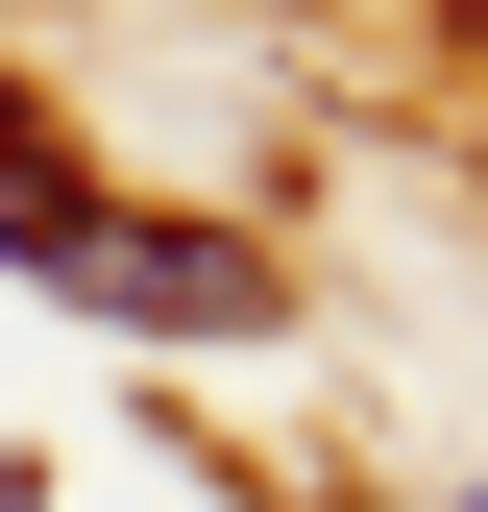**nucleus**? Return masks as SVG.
Returning <instances> with one entry per match:
<instances>
[{"label": "nucleus", "instance_id": "7ed1b4c3", "mask_svg": "<svg viewBox=\"0 0 488 512\" xmlns=\"http://www.w3.org/2000/svg\"><path fill=\"white\" fill-rule=\"evenodd\" d=\"M440 25H464V49H488V0H440Z\"/></svg>", "mask_w": 488, "mask_h": 512}, {"label": "nucleus", "instance_id": "f257e3e1", "mask_svg": "<svg viewBox=\"0 0 488 512\" xmlns=\"http://www.w3.org/2000/svg\"><path fill=\"white\" fill-rule=\"evenodd\" d=\"M74 293L122 317V342H244V317H269V244H244V220H122V196H98Z\"/></svg>", "mask_w": 488, "mask_h": 512}, {"label": "nucleus", "instance_id": "f03ea898", "mask_svg": "<svg viewBox=\"0 0 488 512\" xmlns=\"http://www.w3.org/2000/svg\"><path fill=\"white\" fill-rule=\"evenodd\" d=\"M74 244H98V171L49 147V98H25V74H0V269H74Z\"/></svg>", "mask_w": 488, "mask_h": 512}]
</instances>
